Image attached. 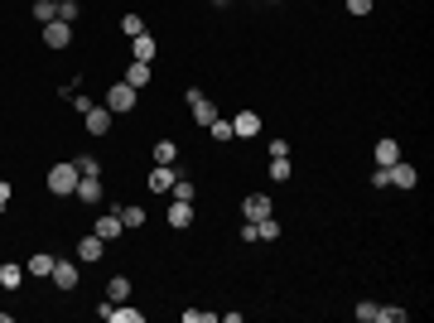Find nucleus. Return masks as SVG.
<instances>
[{"mask_svg":"<svg viewBox=\"0 0 434 323\" xmlns=\"http://www.w3.org/2000/svg\"><path fill=\"white\" fill-rule=\"evenodd\" d=\"M164 222H169L174 232H184V227H193V203H184V198H174V203H169V213H164Z\"/></svg>","mask_w":434,"mask_h":323,"instance_id":"nucleus-11","label":"nucleus"},{"mask_svg":"<svg viewBox=\"0 0 434 323\" xmlns=\"http://www.w3.org/2000/svg\"><path fill=\"white\" fill-rule=\"evenodd\" d=\"M174 179H179V174H174V164H155L145 184H150V193H169V189H174Z\"/></svg>","mask_w":434,"mask_h":323,"instance_id":"nucleus-14","label":"nucleus"},{"mask_svg":"<svg viewBox=\"0 0 434 323\" xmlns=\"http://www.w3.org/2000/svg\"><path fill=\"white\" fill-rule=\"evenodd\" d=\"M121 34H131V39H136V34H145V20H140L136 10H131V15L121 20Z\"/></svg>","mask_w":434,"mask_h":323,"instance_id":"nucleus-31","label":"nucleus"},{"mask_svg":"<svg viewBox=\"0 0 434 323\" xmlns=\"http://www.w3.org/2000/svg\"><path fill=\"white\" fill-rule=\"evenodd\" d=\"M189 111H193V126H203V131L217 121V107L203 97V92H198V87H189Z\"/></svg>","mask_w":434,"mask_h":323,"instance_id":"nucleus-4","label":"nucleus"},{"mask_svg":"<svg viewBox=\"0 0 434 323\" xmlns=\"http://www.w3.org/2000/svg\"><path fill=\"white\" fill-rule=\"evenodd\" d=\"M107 299L111 304H126V299H131V280H126V275H111L107 280Z\"/></svg>","mask_w":434,"mask_h":323,"instance_id":"nucleus-21","label":"nucleus"},{"mask_svg":"<svg viewBox=\"0 0 434 323\" xmlns=\"http://www.w3.org/2000/svg\"><path fill=\"white\" fill-rule=\"evenodd\" d=\"M97 314H102V319L107 323H145V314H140V309H126V304H102V309H97Z\"/></svg>","mask_w":434,"mask_h":323,"instance_id":"nucleus-9","label":"nucleus"},{"mask_svg":"<svg viewBox=\"0 0 434 323\" xmlns=\"http://www.w3.org/2000/svg\"><path fill=\"white\" fill-rule=\"evenodd\" d=\"M73 198H78V203H102V198H107V189H102V174H82L78 189H73Z\"/></svg>","mask_w":434,"mask_h":323,"instance_id":"nucleus-6","label":"nucleus"},{"mask_svg":"<svg viewBox=\"0 0 434 323\" xmlns=\"http://www.w3.org/2000/svg\"><path fill=\"white\" fill-rule=\"evenodd\" d=\"M372 155H377V169H386V164H396V160H401V145H396L391 135H381V140H377V150H372Z\"/></svg>","mask_w":434,"mask_h":323,"instance_id":"nucleus-19","label":"nucleus"},{"mask_svg":"<svg viewBox=\"0 0 434 323\" xmlns=\"http://www.w3.org/2000/svg\"><path fill=\"white\" fill-rule=\"evenodd\" d=\"M343 5H348V15H372L377 0H343Z\"/></svg>","mask_w":434,"mask_h":323,"instance_id":"nucleus-35","label":"nucleus"},{"mask_svg":"<svg viewBox=\"0 0 434 323\" xmlns=\"http://www.w3.org/2000/svg\"><path fill=\"white\" fill-rule=\"evenodd\" d=\"M78 174H102V164H97V155H78Z\"/></svg>","mask_w":434,"mask_h":323,"instance_id":"nucleus-32","label":"nucleus"},{"mask_svg":"<svg viewBox=\"0 0 434 323\" xmlns=\"http://www.w3.org/2000/svg\"><path fill=\"white\" fill-rule=\"evenodd\" d=\"M208 135H213L217 145H227V140H237V135H232V121H222V116H217L213 126H208Z\"/></svg>","mask_w":434,"mask_h":323,"instance_id":"nucleus-25","label":"nucleus"},{"mask_svg":"<svg viewBox=\"0 0 434 323\" xmlns=\"http://www.w3.org/2000/svg\"><path fill=\"white\" fill-rule=\"evenodd\" d=\"M34 20H39V25L58 20V0H34Z\"/></svg>","mask_w":434,"mask_h":323,"instance_id":"nucleus-23","label":"nucleus"},{"mask_svg":"<svg viewBox=\"0 0 434 323\" xmlns=\"http://www.w3.org/2000/svg\"><path fill=\"white\" fill-rule=\"evenodd\" d=\"M136 97H140V92L131 87V82H121V78H116V82L107 87V102H102V107H107L111 116H126V111H136Z\"/></svg>","mask_w":434,"mask_h":323,"instance_id":"nucleus-2","label":"nucleus"},{"mask_svg":"<svg viewBox=\"0 0 434 323\" xmlns=\"http://www.w3.org/2000/svg\"><path fill=\"white\" fill-rule=\"evenodd\" d=\"M131 58H136V63H155V34H150V29L131 39Z\"/></svg>","mask_w":434,"mask_h":323,"instance_id":"nucleus-18","label":"nucleus"},{"mask_svg":"<svg viewBox=\"0 0 434 323\" xmlns=\"http://www.w3.org/2000/svg\"><path fill=\"white\" fill-rule=\"evenodd\" d=\"M92 232H97L102 242H116V237L126 232V227H121V213H116V208H111V213H102L97 222H92Z\"/></svg>","mask_w":434,"mask_h":323,"instance_id":"nucleus-10","label":"nucleus"},{"mask_svg":"<svg viewBox=\"0 0 434 323\" xmlns=\"http://www.w3.org/2000/svg\"><path fill=\"white\" fill-rule=\"evenodd\" d=\"M242 217H246V222H266V217H275L271 193H251V198L242 203Z\"/></svg>","mask_w":434,"mask_h":323,"instance_id":"nucleus-5","label":"nucleus"},{"mask_svg":"<svg viewBox=\"0 0 434 323\" xmlns=\"http://www.w3.org/2000/svg\"><path fill=\"white\" fill-rule=\"evenodd\" d=\"M121 82H131V87H150V82H155V63H136V58H131V68H126V73H121Z\"/></svg>","mask_w":434,"mask_h":323,"instance_id":"nucleus-13","label":"nucleus"},{"mask_svg":"<svg viewBox=\"0 0 434 323\" xmlns=\"http://www.w3.org/2000/svg\"><path fill=\"white\" fill-rule=\"evenodd\" d=\"M217 5H222V0H217Z\"/></svg>","mask_w":434,"mask_h":323,"instance_id":"nucleus-39","label":"nucleus"},{"mask_svg":"<svg viewBox=\"0 0 434 323\" xmlns=\"http://www.w3.org/2000/svg\"><path fill=\"white\" fill-rule=\"evenodd\" d=\"M73 107H78V111H92V107H97V102H92L87 92H73Z\"/></svg>","mask_w":434,"mask_h":323,"instance_id":"nucleus-36","label":"nucleus"},{"mask_svg":"<svg viewBox=\"0 0 434 323\" xmlns=\"http://www.w3.org/2000/svg\"><path fill=\"white\" fill-rule=\"evenodd\" d=\"M353 314H357V323H377V314H381V304H377V299H362V304H357Z\"/></svg>","mask_w":434,"mask_h":323,"instance_id":"nucleus-24","label":"nucleus"},{"mask_svg":"<svg viewBox=\"0 0 434 323\" xmlns=\"http://www.w3.org/2000/svg\"><path fill=\"white\" fill-rule=\"evenodd\" d=\"M415 164H406V160H396V164H386V189H396V193H410L415 189Z\"/></svg>","mask_w":434,"mask_h":323,"instance_id":"nucleus-3","label":"nucleus"},{"mask_svg":"<svg viewBox=\"0 0 434 323\" xmlns=\"http://www.w3.org/2000/svg\"><path fill=\"white\" fill-rule=\"evenodd\" d=\"M179 160V145H174V140H160V145H155V164H174Z\"/></svg>","mask_w":434,"mask_h":323,"instance_id":"nucleus-26","label":"nucleus"},{"mask_svg":"<svg viewBox=\"0 0 434 323\" xmlns=\"http://www.w3.org/2000/svg\"><path fill=\"white\" fill-rule=\"evenodd\" d=\"M78 164L73 160H63V164H54V169H49V179H44V184H49V193H54V198H73V189H78Z\"/></svg>","mask_w":434,"mask_h":323,"instance_id":"nucleus-1","label":"nucleus"},{"mask_svg":"<svg viewBox=\"0 0 434 323\" xmlns=\"http://www.w3.org/2000/svg\"><path fill=\"white\" fill-rule=\"evenodd\" d=\"M102 251H107V242H102L97 232H87V237L78 242V261H87V266H92V261H102Z\"/></svg>","mask_w":434,"mask_h":323,"instance_id":"nucleus-16","label":"nucleus"},{"mask_svg":"<svg viewBox=\"0 0 434 323\" xmlns=\"http://www.w3.org/2000/svg\"><path fill=\"white\" fill-rule=\"evenodd\" d=\"M410 314L406 309H396V304H381V314H377V323H406Z\"/></svg>","mask_w":434,"mask_h":323,"instance_id":"nucleus-30","label":"nucleus"},{"mask_svg":"<svg viewBox=\"0 0 434 323\" xmlns=\"http://www.w3.org/2000/svg\"><path fill=\"white\" fill-rule=\"evenodd\" d=\"M54 261H58V256H49V251H34V256L25 261V275L44 280V275H54Z\"/></svg>","mask_w":434,"mask_h":323,"instance_id":"nucleus-17","label":"nucleus"},{"mask_svg":"<svg viewBox=\"0 0 434 323\" xmlns=\"http://www.w3.org/2000/svg\"><path fill=\"white\" fill-rule=\"evenodd\" d=\"M44 29V44L49 49H68L73 44V25H63V20H49V25H39Z\"/></svg>","mask_w":434,"mask_h":323,"instance_id":"nucleus-8","label":"nucleus"},{"mask_svg":"<svg viewBox=\"0 0 434 323\" xmlns=\"http://www.w3.org/2000/svg\"><path fill=\"white\" fill-rule=\"evenodd\" d=\"M10 198H15V189H10V184L0 179V208H10Z\"/></svg>","mask_w":434,"mask_h":323,"instance_id":"nucleus-37","label":"nucleus"},{"mask_svg":"<svg viewBox=\"0 0 434 323\" xmlns=\"http://www.w3.org/2000/svg\"><path fill=\"white\" fill-rule=\"evenodd\" d=\"M78 15H82L78 0H58V20H63V25H78Z\"/></svg>","mask_w":434,"mask_h":323,"instance_id":"nucleus-27","label":"nucleus"},{"mask_svg":"<svg viewBox=\"0 0 434 323\" xmlns=\"http://www.w3.org/2000/svg\"><path fill=\"white\" fill-rule=\"evenodd\" d=\"M49 280H54L63 295H73V290H78V261H54V275H49Z\"/></svg>","mask_w":434,"mask_h":323,"instance_id":"nucleus-7","label":"nucleus"},{"mask_svg":"<svg viewBox=\"0 0 434 323\" xmlns=\"http://www.w3.org/2000/svg\"><path fill=\"white\" fill-rule=\"evenodd\" d=\"M20 285H25V266L5 261V266H0V290H20Z\"/></svg>","mask_w":434,"mask_h":323,"instance_id":"nucleus-20","label":"nucleus"},{"mask_svg":"<svg viewBox=\"0 0 434 323\" xmlns=\"http://www.w3.org/2000/svg\"><path fill=\"white\" fill-rule=\"evenodd\" d=\"M174 198H184V203H193V179H174Z\"/></svg>","mask_w":434,"mask_h":323,"instance_id":"nucleus-33","label":"nucleus"},{"mask_svg":"<svg viewBox=\"0 0 434 323\" xmlns=\"http://www.w3.org/2000/svg\"><path fill=\"white\" fill-rule=\"evenodd\" d=\"M0 213H5V208H0Z\"/></svg>","mask_w":434,"mask_h":323,"instance_id":"nucleus-38","label":"nucleus"},{"mask_svg":"<svg viewBox=\"0 0 434 323\" xmlns=\"http://www.w3.org/2000/svg\"><path fill=\"white\" fill-rule=\"evenodd\" d=\"M116 213H121V227H126V232H131V227H145V208H140V203H126V208H116Z\"/></svg>","mask_w":434,"mask_h":323,"instance_id":"nucleus-22","label":"nucleus"},{"mask_svg":"<svg viewBox=\"0 0 434 323\" xmlns=\"http://www.w3.org/2000/svg\"><path fill=\"white\" fill-rule=\"evenodd\" d=\"M232 135H237V140L261 135V116H256V111H237V116H232Z\"/></svg>","mask_w":434,"mask_h":323,"instance_id":"nucleus-12","label":"nucleus"},{"mask_svg":"<svg viewBox=\"0 0 434 323\" xmlns=\"http://www.w3.org/2000/svg\"><path fill=\"white\" fill-rule=\"evenodd\" d=\"M179 319H184V323H213L217 314H208V309H184V314H179Z\"/></svg>","mask_w":434,"mask_h":323,"instance_id":"nucleus-34","label":"nucleus"},{"mask_svg":"<svg viewBox=\"0 0 434 323\" xmlns=\"http://www.w3.org/2000/svg\"><path fill=\"white\" fill-rule=\"evenodd\" d=\"M82 126H87V135H107V131H111V111H107V107L82 111Z\"/></svg>","mask_w":434,"mask_h":323,"instance_id":"nucleus-15","label":"nucleus"},{"mask_svg":"<svg viewBox=\"0 0 434 323\" xmlns=\"http://www.w3.org/2000/svg\"><path fill=\"white\" fill-rule=\"evenodd\" d=\"M275 237H280V222H275V217L256 222V242H275Z\"/></svg>","mask_w":434,"mask_h":323,"instance_id":"nucleus-28","label":"nucleus"},{"mask_svg":"<svg viewBox=\"0 0 434 323\" xmlns=\"http://www.w3.org/2000/svg\"><path fill=\"white\" fill-rule=\"evenodd\" d=\"M290 174H295V169H290V155H280V160H271V179H275V184H285Z\"/></svg>","mask_w":434,"mask_h":323,"instance_id":"nucleus-29","label":"nucleus"}]
</instances>
